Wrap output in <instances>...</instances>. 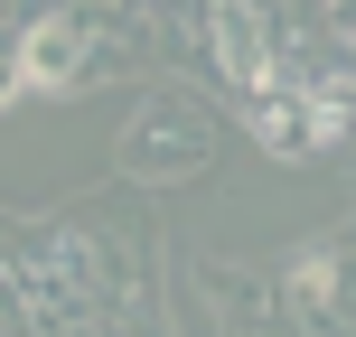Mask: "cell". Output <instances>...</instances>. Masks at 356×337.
<instances>
[{
	"mask_svg": "<svg viewBox=\"0 0 356 337\" xmlns=\"http://www.w3.org/2000/svg\"><path fill=\"white\" fill-rule=\"evenodd\" d=\"M347 113H356L347 75H282V94L253 104V131H263L272 160H319V150L347 131Z\"/></svg>",
	"mask_w": 356,
	"mask_h": 337,
	"instance_id": "1",
	"label": "cell"
},
{
	"mask_svg": "<svg viewBox=\"0 0 356 337\" xmlns=\"http://www.w3.org/2000/svg\"><path fill=\"white\" fill-rule=\"evenodd\" d=\"M207 28H216V66L263 104L272 94V38H263V10L253 0H207Z\"/></svg>",
	"mask_w": 356,
	"mask_h": 337,
	"instance_id": "2",
	"label": "cell"
},
{
	"mask_svg": "<svg viewBox=\"0 0 356 337\" xmlns=\"http://www.w3.org/2000/svg\"><path fill=\"white\" fill-rule=\"evenodd\" d=\"M19 85L29 94H75L85 85V28H75V19H38L29 38H19Z\"/></svg>",
	"mask_w": 356,
	"mask_h": 337,
	"instance_id": "3",
	"label": "cell"
},
{
	"mask_svg": "<svg viewBox=\"0 0 356 337\" xmlns=\"http://www.w3.org/2000/svg\"><path fill=\"white\" fill-rule=\"evenodd\" d=\"M19 94H29V85H19V66H10V56H0V113H10Z\"/></svg>",
	"mask_w": 356,
	"mask_h": 337,
	"instance_id": "4",
	"label": "cell"
},
{
	"mask_svg": "<svg viewBox=\"0 0 356 337\" xmlns=\"http://www.w3.org/2000/svg\"><path fill=\"white\" fill-rule=\"evenodd\" d=\"M328 19H338V38L356 47V0H328Z\"/></svg>",
	"mask_w": 356,
	"mask_h": 337,
	"instance_id": "5",
	"label": "cell"
}]
</instances>
